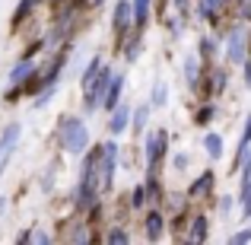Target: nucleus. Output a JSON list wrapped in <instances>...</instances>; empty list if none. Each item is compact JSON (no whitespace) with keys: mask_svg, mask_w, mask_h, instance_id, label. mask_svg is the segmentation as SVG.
Segmentation results:
<instances>
[{"mask_svg":"<svg viewBox=\"0 0 251 245\" xmlns=\"http://www.w3.org/2000/svg\"><path fill=\"white\" fill-rule=\"evenodd\" d=\"M61 140H64V150L67 153H83L86 143H89V131L80 118H67L61 128Z\"/></svg>","mask_w":251,"mask_h":245,"instance_id":"nucleus-1","label":"nucleus"},{"mask_svg":"<svg viewBox=\"0 0 251 245\" xmlns=\"http://www.w3.org/2000/svg\"><path fill=\"white\" fill-rule=\"evenodd\" d=\"M19 124H10V128L0 134V175H3V169H6V163L13 160V150H16V143H19Z\"/></svg>","mask_w":251,"mask_h":245,"instance_id":"nucleus-2","label":"nucleus"},{"mask_svg":"<svg viewBox=\"0 0 251 245\" xmlns=\"http://www.w3.org/2000/svg\"><path fill=\"white\" fill-rule=\"evenodd\" d=\"M115 160H118V147H115V143H105V147H102V178H99V185H102V188H108V185H111V175H115Z\"/></svg>","mask_w":251,"mask_h":245,"instance_id":"nucleus-3","label":"nucleus"},{"mask_svg":"<svg viewBox=\"0 0 251 245\" xmlns=\"http://www.w3.org/2000/svg\"><path fill=\"white\" fill-rule=\"evenodd\" d=\"M229 61H245V29L242 26H235L232 35H229Z\"/></svg>","mask_w":251,"mask_h":245,"instance_id":"nucleus-4","label":"nucleus"},{"mask_svg":"<svg viewBox=\"0 0 251 245\" xmlns=\"http://www.w3.org/2000/svg\"><path fill=\"white\" fill-rule=\"evenodd\" d=\"M121 86H124V77H111V80H108V86H105V96H102V105H105V109H115V105H118Z\"/></svg>","mask_w":251,"mask_h":245,"instance_id":"nucleus-5","label":"nucleus"},{"mask_svg":"<svg viewBox=\"0 0 251 245\" xmlns=\"http://www.w3.org/2000/svg\"><path fill=\"white\" fill-rule=\"evenodd\" d=\"M162 147H166V134H150L147 137V150H150V169H156L162 156Z\"/></svg>","mask_w":251,"mask_h":245,"instance_id":"nucleus-6","label":"nucleus"},{"mask_svg":"<svg viewBox=\"0 0 251 245\" xmlns=\"http://www.w3.org/2000/svg\"><path fill=\"white\" fill-rule=\"evenodd\" d=\"M115 26H118V32L130 29V3H127V0H121V3L115 6Z\"/></svg>","mask_w":251,"mask_h":245,"instance_id":"nucleus-7","label":"nucleus"},{"mask_svg":"<svg viewBox=\"0 0 251 245\" xmlns=\"http://www.w3.org/2000/svg\"><path fill=\"white\" fill-rule=\"evenodd\" d=\"M127 121H130V111H127V105H121V109H118L115 105V115H111V134H121L124 128H127Z\"/></svg>","mask_w":251,"mask_h":245,"instance_id":"nucleus-8","label":"nucleus"},{"mask_svg":"<svg viewBox=\"0 0 251 245\" xmlns=\"http://www.w3.org/2000/svg\"><path fill=\"white\" fill-rule=\"evenodd\" d=\"M130 13H134V23L143 26V23H147V16H150V0H134Z\"/></svg>","mask_w":251,"mask_h":245,"instance_id":"nucleus-9","label":"nucleus"},{"mask_svg":"<svg viewBox=\"0 0 251 245\" xmlns=\"http://www.w3.org/2000/svg\"><path fill=\"white\" fill-rule=\"evenodd\" d=\"M32 64L29 61H23V64H16V67H13V74H10V83H25L29 80V74H32Z\"/></svg>","mask_w":251,"mask_h":245,"instance_id":"nucleus-10","label":"nucleus"},{"mask_svg":"<svg viewBox=\"0 0 251 245\" xmlns=\"http://www.w3.org/2000/svg\"><path fill=\"white\" fill-rule=\"evenodd\" d=\"M203 147H207V153L213 156V160H220V156H223V137H220V134H207Z\"/></svg>","mask_w":251,"mask_h":245,"instance_id":"nucleus-11","label":"nucleus"},{"mask_svg":"<svg viewBox=\"0 0 251 245\" xmlns=\"http://www.w3.org/2000/svg\"><path fill=\"white\" fill-rule=\"evenodd\" d=\"M147 226H150V239H159V236H162V217L159 214H150L147 217Z\"/></svg>","mask_w":251,"mask_h":245,"instance_id":"nucleus-12","label":"nucleus"},{"mask_svg":"<svg viewBox=\"0 0 251 245\" xmlns=\"http://www.w3.org/2000/svg\"><path fill=\"white\" fill-rule=\"evenodd\" d=\"M207 239V220L203 217H197L194 220V229H191V242H203Z\"/></svg>","mask_w":251,"mask_h":245,"instance_id":"nucleus-13","label":"nucleus"},{"mask_svg":"<svg viewBox=\"0 0 251 245\" xmlns=\"http://www.w3.org/2000/svg\"><path fill=\"white\" fill-rule=\"evenodd\" d=\"M210 185H213V175H210V172H203V178H201V182H194V188H191V191H194V194H207Z\"/></svg>","mask_w":251,"mask_h":245,"instance_id":"nucleus-14","label":"nucleus"},{"mask_svg":"<svg viewBox=\"0 0 251 245\" xmlns=\"http://www.w3.org/2000/svg\"><path fill=\"white\" fill-rule=\"evenodd\" d=\"M184 74H188V83H191V86L197 83V61H194V54L184 61Z\"/></svg>","mask_w":251,"mask_h":245,"instance_id":"nucleus-15","label":"nucleus"},{"mask_svg":"<svg viewBox=\"0 0 251 245\" xmlns=\"http://www.w3.org/2000/svg\"><path fill=\"white\" fill-rule=\"evenodd\" d=\"M153 105H166V83H156V89H153Z\"/></svg>","mask_w":251,"mask_h":245,"instance_id":"nucleus-16","label":"nucleus"},{"mask_svg":"<svg viewBox=\"0 0 251 245\" xmlns=\"http://www.w3.org/2000/svg\"><path fill=\"white\" fill-rule=\"evenodd\" d=\"M216 6H220V0H201V6H197V10H201V16H213Z\"/></svg>","mask_w":251,"mask_h":245,"instance_id":"nucleus-17","label":"nucleus"},{"mask_svg":"<svg viewBox=\"0 0 251 245\" xmlns=\"http://www.w3.org/2000/svg\"><path fill=\"white\" fill-rule=\"evenodd\" d=\"M143 124H147V105H143V109H137V115H134V128L140 131Z\"/></svg>","mask_w":251,"mask_h":245,"instance_id":"nucleus-18","label":"nucleus"},{"mask_svg":"<svg viewBox=\"0 0 251 245\" xmlns=\"http://www.w3.org/2000/svg\"><path fill=\"white\" fill-rule=\"evenodd\" d=\"M108 242H127V233H124V229H115V233L108 236Z\"/></svg>","mask_w":251,"mask_h":245,"instance_id":"nucleus-19","label":"nucleus"},{"mask_svg":"<svg viewBox=\"0 0 251 245\" xmlns=\"http://www.w3.org/2000/svg\"><path fill=\"white\" fill-rule=\"evenodd\" d=\"M232 242H251V229H242V233H235Z\"/></svg>","mask_w":251,"mask_h":245,"instance_id":"nucleus-20","label":"nucleus"},{"mask_svg":"<svg viewBox=\"0 0 251 245\" xmlns=\"http://www.w3.org/2000/svg\"><path fill=\"white\" fill-rule=\"evenodd\" d=\"M242 10H245V13H251V0H242Z\"/></svg>","mask_w":251,"mask_h":245,"instance_id":"nucleus-21","label":"nucleus"}]
</instances>
